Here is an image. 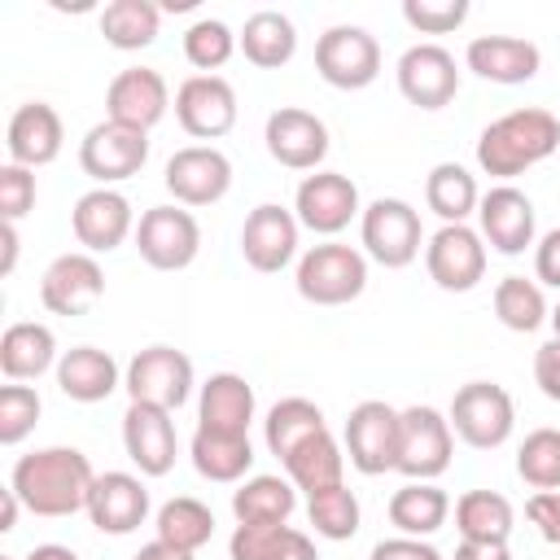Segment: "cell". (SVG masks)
I'll return each instance as SVG.
<instances>
[{"label": "cell", "mask_w": 560, "mask_h": 560, "mask_svg": "<svg viewBox=\"0 0 560 560\" xmlns=\"http://www.w3.org/2000/svg\"><path fill=\"white\" fill-rule=\"evenodd\" d=\"M398 92L420 109H442L459 92V66L442 44H411L398 57Z\"/></svg>", "instance_id": "18"}, {"label": "cell", "mask_w": 560, "mask_h": 560, "mask_svg": "<svg viewBox=\"0 0 560 560\" xmlns=\"http://www.w3.org/2000/svg\"><path fill=\"white\" fill-rule=\"evenodd\" d=\"M267 153L289 166V171H315L324 158H328V127L324 118H315L311 109H298V105H280L271 118H267Z\"/></svg>", "instance_id": "21"}, {"label": "cell", "mask_w": 560, "mask_h": 560, "mask_svg": "<svg viewBox=\"0 0 560 560\" xmlns=\"http://www.w3.org/2000/svg\"><path fill=\"white\" fill-rule=\"evenodd\" d=\"M232 560H319L311 534L293 529L289 521L276 525H236L228 538Z\"/></svg>", "instance_id": "30"}, {"label": "cell", "mask_w": 560, "mask_h": 560, "mask_svg": "<svg viewBox=\"0 0 560 560\" xmlns=\"http://www.w3.org/2000/svg\"><path fill=\"white\" fill-rule=\"evenodd\" d=\"M402 18L420 35H446V31L464 26L468 0H402Z\"/></svg>", "instance_id": "46"}, {"label": "cell", "mask_w": 560, "mask_h": 560, "mask_svg": "<svg viewBox=\"0 0 560 560\" xmlns=\"http://www.w3.org/2000/svg\"><path fill=\"white\" fill-rule=\"evenodd\" d=\"M144 162H149V131L122 127L114 118L88 127V136L79 140V166H83V175L96 179V188L140 175Z\"/></svg>", "instance_id": "9"}, {"label": "cell", "mask_w": 560, "mask_h": 560, "mask_svg": "<svg viewBox=\"0 0 560 560\" xmlns=\"http://www.w3.org/2000/svg\"><path fill=\"white\" fill-rule=\"evenodd\" d=\"M197 420H201V429H214V433H249V420H254V385L245 376H236V372H214L201 385Z\"/></svg>", "instance_id": "28"}, {"label": "cell", "mask_w": 560, "mask_h": 560, "mask_svg": "<svg viewBox=\"0 0 560 560\" xmlns=\"http://www.w3.org/2000/svg\"><path fill=\"white\" fill-rule=\"evenodd\" d=\"M158 26H162V9L153 0H114L101 9V35L122 52L149 48L158 39Z\"/></svg>", "instance_id": "37"}, {"label": "cell", "mask_w": 560, "mask_h": 560, "mask_svg": "<svg viewBox=\"0 0 560 560\" xmlns=\"http://www.w3.org/2000/svg\"><path fill=\"white\" fill-rule=\"evenodd\" d=\"M455 429L438 407H407L398 416V472L407 481H433L451 468Z\"/></svg>", "instance_id": "6"}, {"label": "cell", "mask_w": 560, "mask_h": 560, "mask_svg": "<svg viewBox=\"0 0 560 560\" xmlns=\"http://www.w3.org/2000/svg\"><path fill=\"white\" fill-rule=\"evenodd\" d=\"M525 516H529V525L538 529L542 542L560 547V490H534L529 503H525Z\"/></svg>", "instance_id": "48"}, {"label": "cell", "mask_w": 560, "mask_h": 560, "mask_svg": "<svg viewBox=\"0 0 560 560\" xmlns=\"http://www.w3.org/2000/svg\"><path fill=\"white\" fill-rule=\"evenodd\" d=\"M424 267L429 280L446 293H468L486 276V241L468 223H442L424 241Z\"/></svg>", "instance_id": "11"}, {"label": "cell", "mask_w": 560, "mask_h": 560, "mask_svg": "<svg viewBox=\"0 0 560 560\" xmlns=\"http://www.w3.org/2000/svg\"><path fill=\"white\" fill-rule=\"evenodd\" d=\"M516 472L534 490H560V429L525 433V442L516 451Z\"/></svg>", "instance_id": "43"}, {"label": "cell", "mask_w": 560, "mask_h": 560, "mask_svg": "<svg viewBox=\"0 0 560 560\" xmlns=\"http://www.w3.org/2000/svg\"><path fill=\"white\" fill-rule=\"evenodd\" d=\"M551 328H556V337H560V302H556V311H551Z\"/></svg>", "instance_id": "58"}, {"label": "cell", "mask_w": 560, "mask_h": 560, "mask_svg": "<svg viewBox=\"0 0 560 560\" xmlns=\"http://www.w3.org/2000/svg\"><path fill=\"white\" fill-rule=\"evenodd\" d=\"M534 381L551 402H560V337H551L534 350Z\"/></svg>", "instance_id": "50"}, {"label": "cell", "mask_w": 560, "mask_h": 560, "mask_svg": "<svg viewBox=\"0 0 560 560\" xmlns=\"http://www.w3.org/2000/svg\"><path fill=\"white\" fill-rule=\"evenodd\" d=\"M122 446H127V459L140 468V477H166L175 468V451H179L171 411L131 402L122 416Z\"/></svg>", "instance_id": "20"}, {"label": "cell", "mask_w": 560, "mask_h": 560, "mask_svg": "<svg viewBox=\"0 0 560 560\" xmlns=\"http://www.w3.org/2000/svg\"><path fill=\"white\" fill-rule=\"evenodd\" d=\"M61 114L48 105V101H26L13 109L9 118V131H4V144H9V162L18 166H48L57 153H61Z\"/></svg>", "instance_id": "26"}, {"label": "cell", "mask_w": 560, "mask_h": 560, "mask_svg": "<svg viewBox=\"0 0 560 560\" xmlns=\"http://www.w3.org/2000/svg\"><path fill=\"white\" fill-rule=\"evenodd\" d=\"M171 109V88L158 70L149 66H131V70H118L105 88V114L122 127H136V131H153Z\"/></svg>", "instance_id": "17"}, {"label": "cell", "mask_w": 560, "mask_h": 560, "mask_svg": "<svg viewBox=\"0 0 560 560\" xmlns=\"http://www.w3.org/2000/svg\"><path fill=\"white\" fill-rule=\"evenodd\" d=\"M153 529H158L162 542H171V547H179V551H201V547L210 542V534H214V512H210L201 499L179 494V499H166V503L158 508Z\"/></svg>", "instance_id": "40"}, {"label": "cell", "mask_w": 560, "mask_h": 560, "mask_svg": "<svg viewBox=\"0 0 560 560\" xmlns=\"http://www.w3.org/2000/svg\"><path fill=\"white\" fill-rule=\"evenodd\" d=\"M39 411H44L39 394L31 385H22V381H9L0 389V442L4 446H18L39 424Z\"/></svg>", "instance_id": "45"}, {"label": "cell", "mask_w": 560, "mask_h": 560, "mask_svg": "<svg viewBox=\"0 0 560 560\" xmlns=\"http://www.w3.org/2000/svg\"><path fill=\"white\" fill-rule=\"evenodd\" d=\"M101 298H105V271L88 249L57 254L39 276V302L52 315H66V319L88 315Z\"/></svg>", "instance_id": "12"}, {"label": "cell", "mask_w": 560, "mask_h": 560, "mask_svg": "<svg viewBox=\"0 0 560 560\" xmlns=\"http://www.w3.org/2000/svg\"><path fill=\"white\" fill-rule=\"evenodd\" d=\"M293 210H298V223L319 232V236H337L350 228L359 210V188L350 175L341 171H315L298 184V197H293Z\"/></svg>", "instance_id": "16"}, {"label": "cell", "mask_w": 560, "mask_h": 560, "mask_svg": "<svg viewBox=\"0 0 560 560\" xmlns=\"http://www.w3.org/2000/svg\"><path fill=\"white\" fill-rule=\"evenodd\" d=\"M236 35H232V26L228 22H219V18H197L188 31H184V57L201 70V74H210V70H219L232 52H236Z\"/></svg>", "instance_id": "44"}, {"label": "cell", "mask_w": 560, "mask_h": 560, "mask_svg": "<svg viewBox=\"0 0 560 560\" xmlns=\"http://www.w3.org/2000/svg\"><path fill=\"white\" fill-rule=\"evenodd\" d=\"M280 464H284L289 481H293L298 490H306V499L319 494V490L346 486V481H341V472H346V455H341V446H337V438H332L328 429L315 433V438H306V442H302L293 455H284Z\"/></svg>", "instance_id": "34"}, {"label": "cell", "mask_w": 560, "mask_h": 560, "mask_svg": "<svg viewBox=\"0 0 560 560\" xmlns=\"http://www.w3.org/2000/svg\"><path fill=\"white\" fill-rule=\"evenodd\" d=\"M175 118L197 140H219L236 127V92L223 74H188L175 88Z\"/></svg>", "instance_id": "15"}, {"label": "cell", "mask_w": 560, "mask_h": 560, "mask_svg": "<svg viewBox=\"0 0 560 560\" xmlns=\"http://www.w3.org/2000/svg\"><path fill=\"white\" fill-rule=\"evenodd\" d=\"M451 429L459 442H468L472 451H494L512 438L516 429V407H512V394L494 381H468L455 389L451 398V411H446Z\"/></svg>", "instance_id": "4"}, {"label": "cell", "mask_w": 560, "mask_h": 560, "mask_svg": "<svg viewBox=\"0 0 560 560\" xmlns=\"http://www.w3.org/2000/svg\"><path fill=\"white\" fill-rule=\"evenodd\" d=\"M455 560H512V551H508V542H459L455 547Z\"/></svg>", "instance_id": "52"}, {"label": "cell", "mask_w": 560, "mask_h": 560, "mask_svg": "<svg viewBox=\"0 0 560 560\" xmlns=\"http://www.w3.org/2000/svg\"><path fill=\"white\" fill-rule=\"evenodd\" d=\"M236 39H241L245 61H254L258 70H280V66H289L293 52H298V26H293L280 9H258V13H249Z\"/></svg>", "instance_id": "31"}, {"label": "cell", "mask_w": 560, "mask_h": 560, "mask_svg": "<svg viewBox=\"0 0 560 560\" xmlns=\"http://www.w3.org/2000/svg\"><path fill=\"white\" fill-rule=\"evenodd\" d=\"M192 468L206 477V481H241L249 468H254V446H249V433H214V429H201L192 433Z\"/></svg>", "instance_id": "32"}, {"label": "cell", "mask_w": 560, "mask_h": 560, "mask_svg": "<svg viewBox=\"0 0 560 560\" xmlns=\"http://www.w3.org/2000/svg\"><path fill=\"white\" fill-rule=\"evenodd\" d=\"M477 223H481V241L508 258L534 245V201L512 184H494L490 192H481Z\"/></svg>", "instance_id": "22"}, {"label": "cell", "mask_w": 560, "mask_h": 560, "mask_svg": "<svg viewBox=\"0 0 560 560\" xmlns=\"http://www.w3.org/2000/svg\"><path fill=\"white\" fill-rule=\"evenodd\" d=\"M512 525L516 512L499 490H468L455 499V529L468 542H508Z\"/></svg>", "instance_id": "36"}, {"label": "cell", "mask_w": 560, "mask_h": 560, "mask_svg": "<svg viewBox=\"0 0 560 560\" xmlns=\"http://www.w3.org/2000/svg\"><path fill=\"white\" fill-rule=\"evenodd\" d=\"M306 516H311L315 534H319V538H332V542L354 538V534H359V521H363L359 499H354V490H346V486H332V490L311 494V499H306Z\"/></svg>", "instance_id": "42"}, {"label": "cell", "mask_w": 560, "mask_h": 560, "mask_svg": "<svg viewBox=\"0 0 560 560\" xmlns=\"http://www.w3.org/2000/svg\"><path fill=\"white\" fill-rule=\"evenodd\" d=\"M18 508H22V499H18L13 490H4V494H0V534H9V529L18 525Z\"/></svg>", "instance_id": "56"}, {"label": "cell", "mask_w": 560, "mask_h": 560, "mask_svg": "<svg viewBox=\"0 0 560 560\" xmlns=\"http://www.w3.org/2000/svg\"><path fill=\"white\" fill-rule=\"evenodd\" d=\"M88 516L101 534H136L149 516V490L131 472H96V486L88 494Z\"/></svg>", "instance_id": "24"}, {"label": "cell", "mask_w": 560, "mask_h": 560, "mask_svg": "<svg viewBox=\"0 0 560 560\" xmlns=\"http://www.w3.org/2000/svg\"><path fill=\"white\" fill-rule=\"evenodd\" d=\"M451 516V494L433 481H407L402 490H394L389 499V525L407 538H429L446 525Z\"/></svg>", "instance_id": "33"}, {"label": "cell", "mask_w": 560, "mask_h": 560, "mask_svg": "<svg viewBox=\"0 0 560 560\" xmlns=\"http://www.w3.org/2000/svg\"><path fill=\"white\" fill-rule=\"evenodd\" d=\"M26 210H35V171L4 162L0 166V214L4 223H18Z\"/></svg>", "instance_id": "47"}, {"label": "cell", "mask_w": 560, "mask_h": 560, "mask_svg": "<svg viewBox=\"0 0 560 560\" xmlns=\"http://www.w3.org/2000/svg\"><path fill=\"white\" fill-rule=\"evenodd\" d=\"M293 508H298V486L289 477L258 472L232 490L236 525H276V521H289Z\"/></svg>", "instance_id": "35"}, {"label": "cell", "mask_w": 560, "mask_h": 560, "mask_svg": "<svg viewBox=\"0 0 560 560\" xmlns=\"http://www.w3.org/2000/svg\"><path fill=\"white\" fill-rule=\"evenodd\" d=\"M556 149H560V118L551 109L525 105V109H512V114L494 118L481 131V140H477V166L486 175L512 179V175L547 162Z\"/></svg>", "instance_id": "2"}, {"label": "cell", "mask_w": 560, "mask_h": 560, "mask_svg": "<svg viewBox=\"0 0 560 560\" xmlns=\"http://www.w3.org/2000/svg\"><path fill=\"white\" fill-rule=\"evenodd\" d=\"M0 560H18V556H0Z\"/></svg>", "instance_id": "59"}, {"label": "cell", "mask_w": 560, "mask_h": 560, "mask_svg": "<svg viewBox=\"0 0 560 560\" xmlns=\"http://www.w3.org/2000/svg\"><path fill=\"white\" fill-rule=\"evenodd\" d=\"M122 385H127L131 402H149V407L175 411L192 394V359L184 350H175V346H144L127 363Z\"/></svg>", "instance_id": "8"}, {"label": "cell", "mask_w": 560, "mask_h": 560, "mask_svg": "<svg viewBox=\"0 0 560 560\" xmlns=\"http://www.w3.org/2000/svg\"><path fill=\"white\" fill-rule=\"evenodd\" d=\"M328 429V420H324V411L311 402V398H280L271 411H267V451L276 455V459H284V455H293L306 438H315V433H324Z\"/></svg>", "instance_id": "39"}, {"label": "cell", "mask_w": 560, "mask_h": 560, "mask_svg": "<svg viewBox=\"0 0 560 560\" xmlns=\"http://www.w3.org/2000/svg\"><path fill=\"white\" fill-rule=\"evenodd\" d=\"M96 486V472L83 451L74 446H44L13 464L9 490L22 499L35 516H74L88 512V494Z\"/></svg>", "instance_id": "1"}, {"label": "cell", "mask_w": 560, "mask_h": 560, "mask_svg": "<svg viewBox=\"0 0 560 560\" xmlns=\"http://www.w3.org/2000/svg\"><path fill=\"white\" fill-rule=\"evenodd\" d=\"M398 416L389 402L368 398L346 416V455L363 477L398 468Z\"/></svg>", "instance_id": "13"}, {"label": "cell", "mask_w": 560, "mask_h": 560, "mask_svg": "<svg viewBox=\"0 0 560 560\" xmlns=\"http://www.w3.org/2000/svg\"><path fill=\"white\" fill-rule=\"evenodd\" d=\"M298 228L302 223H298L293 210H284L276 201L254 206L245 214V228H241V254H245V262L254 271H262V276L289 267L293 254H298Z\"/></svg>", "instance_id": "19"}, {"label": "cell", "mask_w": 560, "mask_h": 560, "mask_svg": "<svg viewBox=\"0 0 560 560\" xmlns=\"http://www.w3.org/2000/svg\"><path fill=\"white\" fill-rule=\"evenodd\" d=\"M0 245H4V258H0V276H9L18 267V223H4L0 228Z\"/></svg>", "instance_id": "54"}, {"label": "cell", "mask_w": 560, "mask_h": 560, "mask_svg": "<svg viewBox=\"0 0 560 560\" xmlns=\"http://www.w3.org/2000/svg\"><path fill=\"white\" fill-rule=\"evenodd\" d=\"M368 560H446V556H442L433 542H424V538L398 534V538H381Z\"/></svg>", "instance_id": "49"}, {"label": "cell", "mask_w": 560, "mask_h": 560, "mask_svg": "<svg viewBox=\"0 0 560 560\" xmlns=\"http://www.w3.org/2000/svg\"><path fill=\"white\" fill-rule=\"evenodd\" d=\"M131 560H192V551H179V547H171V542L153 538V542H144Z\"/></svg>", "instance_id": "53"}, {"label": "cell", "mask_w": 560, "mask_h": 560, "mask_svg": "<svg viewBox=\"0 0 560 560\" xmlns=\"http://www.w3.org/2000/svg\"><path fill=\"white\" fill-rule=\"evenodd\" d=\"M136 249L158 271H184L201 254V228L184 206H153L136 223Z\"/></svg>", "instance_id": "10"}, {"label": "cell", "mask_w": 560, "mask_h": 560, "mask_svg": "<svg viewBox=\"0 0 560 560\" xmlns=\"http://www.w3.org/2000/svg\"><path fill=\"white\" fill-rule=\"evenodd\" d=\"M359 236H363L368 258H376V262L389 267V271L411 267V262L420 258V245H424L420 214H416V206L402 201V197H376V201L359 214Z\"/></svg>", "instance_id": "5"}, {"label": "cell", "mask_w": 560, "mask_h": 560, "mask_svg": "<svg viewBox=\"0 0 560 560\" xmlns=\"http://www.w3.org/2000/svg\"><path fill=\"white\" fill-rule=\"evenodd\" d=\"M118 385H122V376H118V363L109 350L74 346L57 359V389L70 402H105Z\"/></svg>", "instance_id": "27"}, {"label": "cell", "mask_w": 560, "mask_h": 560, "mask_svg": "<svg viewBox=\"0 0 560 560\" xmlns=\"http://www.w3.org/2000/svg\"><path fill=\"white\" fill-rule=\"evenodd\" d=\"M464 61L486 83H529L542 66V52L521 35H477L468 39Z\"/></svg>", "instance_id": "25"}, {"label": "cell", "mask_w": 560, "mask_h": 560, "mask_svg": "<svg viewBox=\"0 0 560 560\" xmlns=\"http://www.w3.org/2000/svg\"><path fill=\"white\" fill-rule=\"evenodd\" d=\"M70 228H74V241H79L88 254H109V249H118V245L136 232L131 201H127L118 188H92V192H83V197L74 201Z\"/></svg>", "instance_id": "23"}, {"label": "cell", "mask_w": 560, "mask_h": 560, "mask_svg": "<svg viewBox=\"0 0 560 560\" xmlns=\"http://www.w3.org/2000/svg\"><path fill=\"white\" fill-rule=\"evenodd\" d=\"M162 184L179 206H214L232 188V162L214 144H188L171 153Z\"/></svg>", "instance_id": "14"}, {"label": "cell", "mask_w": 560, "mask_h": 560, "mask_svg": "<svg viewBox=\"0 0 560 560\" xmlns=\"http://www.w3.org/2000/svg\"><path fill=\"white\" fill-rule=\"evenodd\" d=\"M158 9L162 13H188V9H197V0H162Z\"/></svg>", "instance_id": "57"}, {"label": "cell", "mask_w": 560, "mask_h": 560, "mask_svg": "<svg viewBox=\"0 0 560 560\" xmlns=\"http://www.w3.org/2000/svg\"><path fill=\"white\" fill-rule=\"evenodd\" d=\"M315 70L328 88L359 92V88L376 83V74H381V44L363 26H350V22L328 26L315 39Z\"/></svg>", "instance_id": "7"}, {"label": "cell", "mask_w": 560, "mask_h": 560, "mask_svg": "<svg viewBox=\"0 0 560 560\" xmlns=\"http://www.w3.org/2000/svg\"><path fill=\"white\" fill-rule=\"evenodd\" d=\"M22 560H79L70 547H61V542H39V547H31Z\"/></svg>", "instance_id": "55"}, {"label": "cell", "mask_w": 560, "mask_h": 560, "mask_svg": "<svg viewBox=\"0 0 560 560\" xmlns=\"http://www.w3.org/2000/svg\"><path fill=\"white\" fill-rule=\"evenodd\" d=\"M48 368H57V337L48 324H9L0 337V372L9 381H39Z\"/></svg>", "instance_id": "29"}, {"label": "cell", "mask_w": 560, "mask_h": 560, "mask_svg": "<svg viewBox=\"0 0 560 560\" xmlns=\"http://www.w3.org/2000/svg\"><path fill=\"white\" fill-rule=\"evenodd\" d=\"M424 201L442 223H464L468 214H477V179L459 166V162H438L424 179Z\"/></svg>", "instance_id": "38"}, {"label": "cell", "mask_w": 560, "mask_h": 560, "mask_svg": "<svg viewBox=\"0 0 560 560\" xmlns=\"http://www.w3.org/2000/svg\"><path fill=\"white\" fill-rule=\"evenodd\" d=\"M534 276L551 289H560V228H551L538 245H534Z\"/></svg>", "instance_id": "51"}, {"label": "cell", "mask_w": 560, "mask_h": 560, "mask_svg": "<svg viewBox=\"0 0 560 560\" xmlns=\"http://www.w3.org/2000/svg\"><path fill=\"white\" fill-rule=\"evenodd\" d=\"M368 289V258L354 245L324 241L298 258V293L315 306H346Z\"/></svg>", "instance_id": "3"}, {"label": "cell", "mask_w": 560, "mask_h": 560, "mask_svg": "<svg viewBox=\"0 0 560 560\" xmlns=\"http://www.w3.org/2000/svg\"><path fill=\"white\" fill-rule=\"evenodd\" d=\"M494 315L512 332H534V328H542L551 319L538 280H525V276H503L494 284Z\"/></svg>", "instance_id": "41"}]
</instances>
